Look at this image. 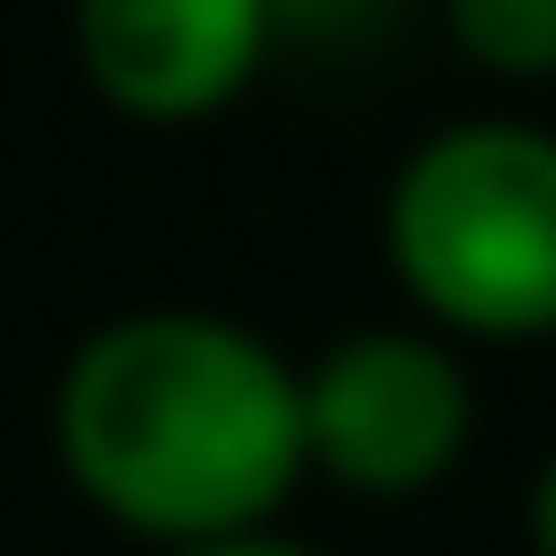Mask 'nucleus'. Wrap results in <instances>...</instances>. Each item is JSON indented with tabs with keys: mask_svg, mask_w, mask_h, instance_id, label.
Wrapping results in <instances>:
<instances>
[{
	"mask_svg": "<svg viewBox=\"0 0 556 556\" xmlns=\"http://www.w3.org/2000/svg\"><path fill=\"white\" fill-rule=\"evenodd\" d=\"M443 21L484 73H516V83L556 73V0H443Z\"/></svg>",
	"mask_w": 556,
	"mask_h": 556,
	"instance_id": "obj_5",
	"label": "nucleus"
},
{
	"mask_svg": "<svg viewBox=\"0 0 556 556\" xmlns=\"http://www.w3.org/2000/svg\"><path fill=\"white\" fill-rule=\"evenodd\" d=\"M176 556H309V546H289V536H227V546H176Z\"/></svg>",
	"mask_w": 556,
	"mask_h": 556,
	"instance_id": "obj_8",
	"label": "nucleus"
},
{
	"mask_svg": "<svg viewBox=\"0 0 556 556\" xmlns=\"http://www.w3.org/2000/svg\"><path fill=\"white\" fill-rule=\"evenodd\" d=\"M309 464L351 495H422L475 443V381L433 330H351L299 371Z\"/></svg>",
	"mask_w": 556,
	"mask_h": 556,
	"instance_id": "obj_3",
	"label": "nucleus"
},
{
	"mask_svg": "<svg viewBox=\"0 0 556 556\" xmlns=\"http://www.w3.org/2000/svg\"><path fill=\"white\" fill-rule=\"evenodd\" d=\"M526 546H536V556H556V454L536 464V495H526Z\"/></svg>",
	"mask_w": 556,
	"mask_h": 556,
	"instance_id": "obj_7",
	"label": "nucleus"
},
{
	"mask_svg": "<svg viewBox=\"0 0 556 556\" xmlns=\"http://www.w3.org/2000/svg\"><path fill=\"white\" fill-rule=\"evenodd\" d=\"M392 278L422 319L464 340H546L556 330V135L546 124H443L413 144L381 206Z\"/></svg>",
	"mask_w": 556,
	"mask_h": 556,
	"instance_id": "obj_2",
	"label": "nucleus"
},
{
	"mask_svg": "<svg viewBox=\"0 0 556 556\" xmlns=\"http://www.w3.org/2000/svg\"><path fill=\"white\" fill-rule=\"evenodd\" d=\"M381 21V0H278V31H361Z\"/></svg>",
	"mask_w": 556,
	"mask_h": 556,
	"instance_id": "obj_6",
	"label": "nucleus"
},
{
	"mask_svg": "<svg viewBox=\"0 0 556 556\" xmlns=\"http://www.w3.org/2000/svg\"><path fill=\"white\" fill-rule=\"evenodd\" d=\"M62 464L83 505L155 546L268 536L309 475V402L258 330L206 309H135L62 371Z\"/></svg>",
	"mask_w": 556,
	"mask_h": 556,
	"instance_id": "obj_1",
	"label": "nucleus"
},
{
	"mask_svg": "<svg viewBox=\"0 0 556 556\" xmlns=\"http://www.w3.org/2000/svg\"><path fill=\"white\" fill-rule=\"evenodd\" d=\"M278 0H73V52L114 114L206 124L258 83Z\"/></svg>",
	"mask_w": 556,
	"mask_h": 556,
	"instance_id": "obj_4",
	"label": "nucleus"
}]
</instances>
